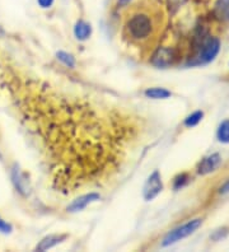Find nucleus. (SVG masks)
Wrapping results in <instances>:
<instances>
[{
	"label": "nucleus",
	"mask_w": 229,
	"mask_h": 252,
	"mask_svg": "<svg viewBox=\"0 0 229 252\" xmlns=\"http://www.w3.org/2000/svg\"><path fill=\"white\" fill-rule=\"evenodd\" d=\"M219 192L222 195H226V194H229V179L227 180L226 182H224V185L222 186V188L219 189Z\"/></svg>",
	"instance_id": "nucleus-21"
},
{
	"label": "nucleus",
	"mask_w": 229,
	"mask_h": 252,
	"mask_svg": "<svg viewBox=\"0 0 229 252\" xmlns=\"http://www.w3.org/2000/svg\"><path fill=\"white\" fill-rule=\"evenodd\" d=\"M176 60V53L171 47H158L152 56V63L157 68H168Z\"/></svg>",
	"instance_id": "nucleus-5"
},
{
	"label": "nucleus",
	"mask_w": 229,
	"mask_h": 252,
	"mask_svg": "<svg viewBox=\"0 0 229 252\" xmlns=\"http://www.w3.org/2000/svg\"><path fill=\"white\" fill-rule=\"evenodd\" d=\"M97 200H99V195L97 192H89V194L83 195V196H79L76 200H74L73 203L67 206V210L70 213L80 212L84 208H87L88 204L93 203V201H97Z\"/></svg>",
	"instance_id": "nucleus-8"
},
{
	"label": "nucleus",
	"mask_w": 229,
	"mask_h": 252,
	"mask_svg": "<svg viewBox=\"0 0 229 252\" xmlns=\"http://www.w3.org/2000/svg\"><path fill=\"white\" fill-rule=\"evenodd\" d=\"M213 14L218 21L229 22V0H217L214 4Z\"/></svg>",
	"instance_id": "nucleus-9"
},
{
	"label": "nucleus",
	"mask_w": 229,
	"mask_h": 252,
	"mask_svg": "<svg viewBox=\"0 0 229 252\" xmlns=\"http://www.w3.org/2000/svg\"><path fill=\"white\" fill-rule=\"evenodd\" d=\"M91 33H92V28L88 23H86V22H83V21L76 23L75 28H74V34H75V37L78 38V40L80 41L87 40V38L91 36Z\"/></svg>",
	"instance_id": "nucleus-12"
},
{
	"label": "nucleus",
	"mask_w": 229,
	"mask_h": 252,
	"mask_svg": "<svg viewBox=\"0 0 229 252\" xmlns=\"http://www.w3.org/2000/svg\"><path fill=\"white\" fill-rule=\"evenodd\" d=\"M163 28V13L152 0H141L126 14L122 34L130 45L137 49H149Z\"/></svg>",
	"instance_id": "nucleus-2"
},
{
	"label": "nucleus",
	"mask_w": 229,
	"mask_h": 252,
	"mask_svg": "<svg viewBox=\"0 0 229 252\" xmlns=\"http://www.w3.org/2000/svg\"><path fill=\"white\" fill-rule=\"evenodd\" d=\"M201 224H202L201 219L196 218V219H193V220L186 221L185 224L180 225V227L174 228L173 231H171L167 236L164 237V240H163L162 242V246L163 247L171 246V245L183 240V238H187L189 236L195 233L198 228L201 227Z\"/></svg>",
	"instance_id": "nucleus-4"
},
{
	"label": "nucleus",
	"mask_w": 229,
	"mask_h": 252,
	"mask_svg": "<svg viewBox=\"0 0 229 252\" xmlns=\"http://www.w3.org/2000/svg\"><path fill=\"white\" fill-rule=\"evenodd\" d=\"M3 34H4V32H3V30H1V27H0V37L3 36Z\"/></svg>",
	"instance_id": "nucleus-24"
},
{
	"label": "nucleus",
	"mask_w": 229,
	"mask_h": 252,
	"mask_svg": "<svg viewBox=\"0 0 229 252\" xmlns=\"http://www.w3.org/2000/svg\"><path fill=\"white\" fill-rule=\"evenodd\" d=\"M13 181H14L15 188L18 189L19 192H22V194H25V195H27L28 192H30L28 181L23 177V176H22L21 171H19V168H17V167L13 169Z\"/></svg>",
	"instance_id": "nucleus-11"
},
{
	"label": "nucleus",
	"mask_w": 229,
	"mask_h": 252,
	"mask_svg": "<svg viewBox=\"0 0 229 252\" xmlns=\"http://www.w3.org/2000/svg\"><path fill=\"white\" fill-rule=\"evenodd\" d=\"M198 47L196 49V55L193 58V62H189L190 65H204L209 64L217 58L220 51V41L217 37H210L201 34Z\"/></svg>",
	"instance_id": "nucleus-3"
},
{
	"label": "nucleus",
	"mask_w": 229,
	"mask_h": 252,
	"mask_svg": "<svg viewBox=\"0 0 229 252\" xmlns=\"http://www.w3.org/2000/svg\"><path fill=\"white\" fill-rule=\"evenodd\" d=\"M202 117H204V112H202V111H195V112H193V114L189 115V116L185 119L183 125L186 126V127H194V126L200 124V121L202 120Z\"/></svg>",
	"instance_id": "nucleus-15"
},
{
	"label": "nucleus",
	"mask_w": 229,
	"mask_h": 252,
	"mask_svg": "<svg viewBox=\"0 0 229 252\" xmlns=\"http://www.w3.org/2000/svg\"><path fill=\"white\" fill-rule=\"evenodd\" d=\"M37 1H38L40 6H42V8H50L52 3H54V0H37Z\"/></svg>",
	"instance_id": "nucleus-22"
},
{
	"label": "nucleus",
	"mask_w": 229,
	"mask_h": 252,
	"mask_svg": "<svg viewBox=\"0 0 229 252\" xmlns=\"http://www.w3.org/2000/svg\"><path fill=\"white\" fill-rule=\"evenodd\" d=\"M190 181V176L187 173H181L178 175L176 179L173 180V189L174 190H181L182 188H185Z\"/></svg>",
	"instance_id": "nucleus-16"
},
{
	"label": "nucleus",
	"mask_w": 229,
	"mask_h": 252,
	"mask_svg": "<svg viewBox=\"0 0 229 252\" xmlns=\"http://www.w3.org/2000/svg\"><path fill=\"white\" fill-rule=\"evenodd\" d=\"M0 232H1V233H10V232H12V225L8 224V223L4 221L1 218H0Z\"/></svg>",
	"instance_id": "nucleus-20"
},
{
	"label": "nucleus",
	"mask_w": 229,
	"mask_h": 252,
	"mask_svg": "<svg viewBox=\"0 0 229 252\" xmlns=\"http://www.w3.org/2000/svg\"><path fill=\"white\" fill-rule=\"evenodd\" d=\"M129 1H130V0H119L120 5H126V4H128Z\"/></svg>",
	"instance_id": "nucleus-23"
},
{
	"label": "nucleus",
	"mask_w": 229,
	"mask_h": 252,
	"mask_svg": "<svg viewBox=\"0 0 229 252\" xmlns=\"http://www.w3.org/2000/svg\"><path fill=\"white\" fill-rule=\"evenodd\" d=\"M185 1L186 0H168V6H169L171 12H176L181 5H183Z\"/></svg>",
	"instance_id": "nucleus-19"
},
{
	"label": "nucleus",
	"mask_w": 229,
	"mask_h": 252,
	"mask_svg": "<svg viewBox=\"0 0 229 252\" xmlns=\"http://www.w3.org/2000/svg\"><path fill=\"white\" fill-rule=\"evenodd\" d=\"M34 88V123L52 188L73 194L110 181L139 144L140 119L50 82Z\"/></svg>",
	"instance_id": "nucleus-1"
},
{
	"label": "nucleus",
	"mask_w": 229,
	"mask_h": 252,
	"mask_svg": "<svg viewBox=\"0 0 229 252\" xmlns=\"http://www.w3.org/2000/svg\"><path fill=\"white\" fill-rule=\"evenodd\" d=\"M145 95L148 98L153 99H164L171 97V92L167 91L165 88H159V87H156V88H149V90L145 91Z\"/></svg>",
	"instance_id": "nucleus-14"
},
{
	"label": "nucleus",
	"mask_w": 229,
	"mask_h": 252,
	"mask_svg": "<svg viewBox=\"0 0 229 252\" xmlns=\"http://www.w3.org/2000/svg\"><path fill=\"white\" fill-rule=\"evenodd\" d=\"M65 238H66L65 234H52V236H47L37 245L36 250L37 251H46V250H50L52 249V247H55L56 245H59L60 242H63Z\"/></svg>",
	"instance_id": "nucleus-10"
},
{
	"label": "nucleus",
	"mask_w": 229,
	"mask_h": 252,
	"mask_svg": "<svg viewBox=\"0 0 229 252\" xmlns=\"http://www.w3.org/2000/svg\"><path fill=\"white\" fill-rule=\"evenodd\" d=\"M163 190V184L161 175L158 171H154L152 175L149 176V179L147 180L145 185H144L143 195L145 200H153L154 197L158 196L161 194V191Z\"/></svg>",
	"instance_id": "nucleus-6"
},
{
	"label": "nucleus",
	"mask_w": 229,
	"mask_h": 252,
	"mask_svg": "<svg viewBox=\"0 0 229 252\" xmlns=\"http://www.w3.org/2000/svg\"><path fill=\"white\" fill-rule=\"evenodd\" d=\"M222 164V157L219 153H213L208 157H205L201 162L198 163L197 172L198 175H209V173L214 172L218 167Z\"/></svg>",
	"instance_id": "nucleus-7"
},
{
	"label": "nucleus",
	"mask_w": 229,
	"mask_h": 252,
	"mask_svg": "<svg viewBox=\"0 0 229 252\" xmlns=\"http://www.w3.org/2000/svg\"><path fill=\"white\" fill-rule=\"evenodd\" d=\"M58 59L61 63H64L66 66H69V68H74V66H75V60H74L73 56L69 55V54L60 51V53H58Z\"/></svg>",
	"instance_id": "nucleus-17"
},
{
	"label": "nucleus",
	"mask_w": 229,
	"mask_h": 252,
	"mask_svg": "<svg viewBox=\"0 0 229 252\" xmlns=\"http://www.w3.org/2000/svg\"><path fill=\"white\" fill-rule=\"evenodd\" d=\"M227 234H228V228L227 227L220 228V229H218V231L214 232V234L211 236V238H213L214 241H222L223 238H226Z\"/></svg>",
	"instance_id": "nucleus-18"
},
{
	"label": "nucleus",
	"mask_w": 229,
	"mask_h": 252,
	"mask_svg": "<svg viewBox=\"0 0 229 252\" xmlns=\"http://www.w3.org/2000/svg\"><path fill=\"white\" fill-rule=\"evenodd\" d=\"M217 138L220 143L229 144V119H226L220 123L217 130Z\"/></svg>",
	"instance_id": "nucleus-13"
}]
</instances>
